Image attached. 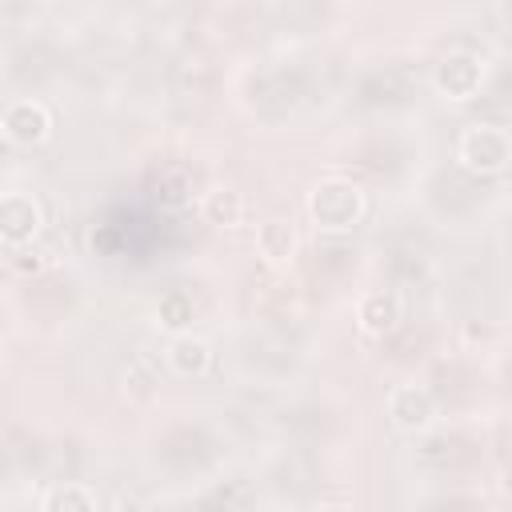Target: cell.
<instances>
[{"label": "cell", "instance_id": "obj_11", "mask_svg": "<svg viewBox=\"0 0 512 512\" xmlns=\"http://www.w3.org/2000/svg\"><path fill=\"white\" fill-rule=\"evenodd\" d=\"M40 512H96V492L80 480H64L44 492Z\"/></svg>", "mask_w": 512, "mask_h": 512}, {"label": "cell", "instance_id": "obj_6", "mask_svg": "<svg viewBox=\"0 0 512 512\" xmlns=\"http://www.w3.org/2000/svg\"><path fill=\"white\" fill-rule=\"evenodd\" d=\"M480 80H484V68H480V60L472 52H448L436 64V88L448 100H472Z\"/></svg>", "mask_w": 512, "mask_h": 512}, {"label": "cell", "instance_id": "obj_10", "mask_svg": "<svg viewBox=\"0 0 512 512\" xmlns=\"http://www.w3.org/2000/svg\"><path fill=\"white\" fill-rule=\"evenodd\" d=\"M200 212H204V220L216 224V228H236V224L244 220V196H240L236 188L216 184V188H208V192L200 196Z\"/></svg>", "mask_w": 512, "mask_h": 512}, {"label": "cell", "instance_id": "obj_9", "mask_svg": "<svg viewBox=\"0 0 512 512\" xmlns=\"http://www.w3.org/2000/svg\"><path fill=\"white\" fill-rule=\"evenodd\" d=\"M296 248H300V240H296V228H292L288 220L268 216V220H260V224H256V252H260L272 268L292 264Z\"/></svg>", "mask_w": 512, "mask_h": 512}, {"label": "cell", "instance_id": "obj_3", "mask_svg": "<svg viewBox=\"0 0 512 512\" xmlns=\"http://www.w3.org/2000/svg\"><path fill=\"white\" fill-rule=\"evenodd\" d=\"M44 228V208L32 192H0V244L24 248Z\"/></svg>", "mask_w": 512, "mask_h": 512}, {"label": "cell", "instance_id": "obj_7", "mask_svg": "<svg viewBox=\"0 0 512 512\" xmlns=\"http://www.w3.org/2000/svg\"><path fill=\"white\" fill-rule=\"evenodd\" d=\"M164 364L172 376L180 380H196L212 368V344L204 336H192V332H176L164 348Z\"/></svg>", "mask_w": 512, "mask_h": 512}, {"label": "cell", "instance_id": "obj_4", "mask_svg": "<svg viewBox=\"0 0 512 512\" xmlns=\"http://www.w3.org/2000/svg\"><path fill=\"white\" fill-rule=\"evenodd\" d=\"M0 132H4V140L20 144V148L44 144L48 132H52V112H48V104H40L32 96L8 100L4 112H0Z\"/></svg>", "mask_w": 512, "mask_h": 512}, {"label": "cell", "instance_id": "obj_5", "mask_svg": "<svg viewBox=\"0 0 512 512\" xmlns=\"http://www.w3.org/2000/svg\"><path fill=\"white\" fill-rule=\"evenodd\" d=\"M388 416L400 432H428L436 424V400L420 384H396L388 392Z\"/></svg>", "mask_w": 512, "mask_h": 512}, {"label": "cell", "instance_id": "obj_1", "mask_svg": "<svg viewBox=\"0 0 512 512\" xmlns=\"http://www.w3.org/2000/svg\"><path fill=\"white\" fill-rule=\"evenodd\" d=\"M304 208H308V216H312L316 228H324V232H348V228H356L364 220L368 200H364V188L356 180H348V176H324V180L312 184Z\"/></svg>", "mask_w": 512, "mask_h": 512}, {"label": "cell", "instance_id": "obj_8", "mask_svg": "<svg viewBox=\"0 0 512 512\" xmlns=\"http://www.w3.org/2000/svg\"><path fill=\"white\" fill-rule=\"evenodd\" d=\"M400 316H404V304H400V296L388 292V288L364 292V296L356 300V328H360L364 336H384V332H392V328L400 324Z\"/></svg>", "mask_w": 512, "mask_h": 512}, {"label": "cell", "instance_id": "obj_12", "mask_svg": "<svg viewBox=\"0 0 512 512\" xmlns=\"http://www.w3.org/2000/svg\"><path fill=\"white\" fill-rule=\"evenodd\" d=\"M316 512H356V508L352 504H320Z\"/></svg>", "mask_w": 512, "mask_h": 512}, {"label": "cell", "instance_id": "obj_2", "mask_svg": "<svg viewBox=\"0 0 512 512\" xmlns=\"http://www.w3.org/2000/svg\"><path fill=\"white\" fill-rule=\"evenodd\" d=\"M456 156L472 172H500L512 156V144H508V132L496 124H468L456 140Z\"/></svg>", "mask_w": 512, "mask_h": 512}]
</instances>
